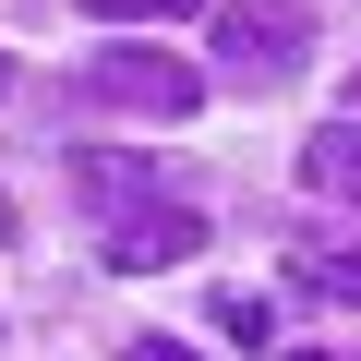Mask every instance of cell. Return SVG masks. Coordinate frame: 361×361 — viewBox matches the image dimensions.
I'll use <instances>...</instances> for the list:
<instances>
[{
	"mask_svg": "<svg viewBox=\"0 0 361 361\" xmlns=\"http://www.w3.org/2000/svg\"><path fill=\"white\" fill-rule=\"evenodd\" d=\"M85 97H97V109L180 121V109L205 97V73H193V61H169V49H97V61H85Z\"/></svg>",
	"mask_w": 361,
	"mask_h": 361,
	"instance_id": "obj_1",
	"label": "cell"
},
{
	"mask_svg": "<svg viewBox=\"0 0 361 361\" xmlns=\"http://www.w3.org/2000/svg\"><path fill=\"white\" fill-rule=\"evenodd\" d=\"M121 277H157V265H193L205 253V217L193 205H157V193H133V205H109V241H97Z\"/></svg>",
	"mask_w": 361,
	"mask_h": 361,
	"instance_id": "obj_2",
	"label": "cell"
},
{
	"mask_svg": "<svg viewBox=\"0 0 361 361\" xmlns=\"http://www.w3.org/2000/svg\"><path fill=\"white\" fill-rule=\"evenodd\" d=\"M301 37H313V0H241V13H217V49H229L241 85H277L301 61Z\"/></svg>",
	"mask_w": 361,
	"mask_h": 361,
	"instance_id": "obj_3",
	"label": "cell"
},
{
	"mask_svg": "<svg viewBox=\"0 0 361 361\" xmlns=\"http://www.w3.org/2000/svg\"><path fill=\"white\" fill-rule=\"evenodd\" d=\"M301 169H313V193H337V205H361V121H325V133L301 145Z\"/></svg>",
	"mask_w": 361,
	"mask_h": 361,
	"instance_id": "obj_4",
	"label": "cell"
},
{
	"mask_svg": "<svg viewBox=\"0 0 361 361\" xmlns=\"http://www.w3.org/2000/svg\"><path fill=\"white\" fill-rule=\"evenodd\" d=\"M73 193H85V205H133V193H157V169L121 157V145H97V157H73Z\"/></svg>",
	"mask_w": 361,
	"mask_h": 361,
	"instance_id": "obj_5",
	"label": "cell"
},
{
	"mask_svg": "<svg viewBox=\"0 0 361 361\" xmlns=\"http://www.w3.org/2000/svg\"><path fill=\"white\" fill-rule=\"evenodd\" d=\"M289 277H301L313 301H349V313H361V253H325V241H301V253H289Z\"/></svg>",
	"mask_w": 361,
	"mask_h": 361,
	"instance_id": "obj_6",
	"label": "cell"
},
{
	"mask_svg": "<svg viewBox=\"0 0 361 361\" xmlns=\"http://www.w3.org/2000/svg\"><path fill=\"white\" fill-rule=\"evenodd\" d=\"M217 325H229V337H241V349H277V313H265V301H253V289H229V301H217Z\"/></svg>",
	"mask_w": 361,
	"mask_h": 361,
	"instance_id": "obj_7",
	"label": "cell"
},
{
	"mask_svg": "<svg viewBox=\"0 0 361 361\" xmlns=\"http://www.w3.org/2000/svg\"><path fill=\"white\" fill-rule=\"evenodd\" d=\"M85 13H109V25H169V13H205V0H85Z\"/></svg>",
	"mask_w": 361,
	"mask_h": 361,
	"instance_id": "obj_8",
	"label": "cell"
},
{
	"mask_svg": "<svg viewBox=\"0 0 361 361\" xmlns=\"http://www.w3.org/2000/svg\"><path fill=\"white\" fill-rule=\"evenodd\" d=\"M121 361H205V349H157V337H145V349H121Z\"/></svg>",
	"mask_w": 361,
	"mask_h": 361,
	"instance_id": "obj_9",
	"label": "cell"
},
{
	"mask_svg": "<svg viewBox=\"0 0 361 361\" xmlns=\"http://www.w3.org/2000/svg\"><path fill=\"white\" fill-rule=\"evenodd\" d=\"M0 241H13V193H0Z\"/></svg>",
	"mask_w": 361,
	"mask_h": 361,
	"instance_id": "obj_10",
	"label": "cell"
},
{
	"mask_svg": "<svg viewBox=\"0 0 361 361\" xmlns=\"http://www.w3.org/2000/svg\"><path fill=\"white\" fill-rule=\"evenodd\" d=\"M289 361H337V349H289Z\"/></svg>",
	"mask_w": 361,
	"mask_h": 361,
	"instance_id": "obj_11",
	"label": "cell"
},
{
	"mask_svg": "<svg viewBox=\"0 0 361 361\" xmlns=\"http://www.w3.org/2000/svg\"><path fill=\"white\" fill-rule=\"evenodd\" d=\"M0 85H13V61H0Z\"/></svg>",
	"mask_w": 361,
	"mask_h": 361,
	"instance_id": "obj_12",
	"label": "cell"
}]
</instances>
